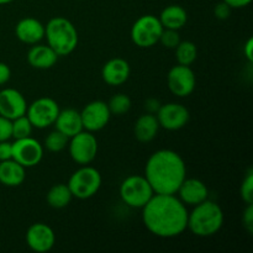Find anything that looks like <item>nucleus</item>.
<instances>
[{"mask_svg":"<svg viewBox=\"0 0 253 253\" xmlns=\"http://www.w3.org/2000/svg\"><path fill=\"white\" fill-rule=\"evenodd\" d=\"M142 220L152 235L172 239L187 230L188 210L175 194H155L142 208Z\"/></svg>","mask_w":253,"mask_h":253,"instance_id":"nucleus-1","label":"nucleus"},{"mask_svg":"<svg viewBox=\"0 0 253 253\" xmlns=\"http://www.w3.org/2000/svg\"><path fill=\"white\" fill-rule=\"evenodd\" d=\"M145 177L155 194H175L187 178V167L179 153L172 150H160L147 160Z\"/></svg>","mask_w":253,"mask_h":253,"instance_id":"nucleus-2","label":"nucleus"},{"mask_svg":"<svg viewBox=\"0 0 253 253\" xmlns=\"http://www.w3.org/2000/svg\"><path fill=\"white\" fill-rule=\"evenodd\" d=\"M224 225V211L215 202L207 199L193 207L188 212L187 229L195 236L210 237L221 230Z\"/></svg>","mask_w":253,"mask_h":253,"instance_id":"nucleus-3","label":"nucleus"},{"mask_svg":"<svg viewBox=\"0 0 253 253\" xmlns=\"http://www.w3.org/2000/svg\"><path fill=\"white\" fill-rule=\"evenodd\" d=\"M47 44L58 56H68L78 46V31L73 22L62 16L49 20L44 26Z\"/></svg>","mask_w":253,"mask_h":253,"instance_id":"nucleus-4","label":"nucleus"},{"mask_svg":"<svg viewBox=\"0 0 253 253\" xmlns=\"http://www.w3.org/2000/svg\"><path fill=\"white\" fill-rule=\"evenodd\" d=\"M101 174L96 168L85 165L82 166L71 175L68 180V187L73 198L85 200L94 197L101 187Z\"/></svg>","mask_w":253,"mask_h":253,"instance_id":"nucleus-5","label":"nucleus"},{"mask_svg":"<svg viewBox=\"0 0 253 253\" xmlns=\"http://www.w3.org/2000/svg\"><path fill=\"white\" fill-rule=\"evenodd\" d=\"M120 198L127 207L142 209L155 195L152 187L145 175H130L120 185Z\"/></svg>","mask_w":253,"mask_h":253,"instance_id":"nucleus-6","label":"nucleus"},{"mask_svg":"<svg viewBox=\"0 0 253 253\" xmlns=\"http://www.w3.org/2000/svg\"><path fill=\"white\" fill-rule=\"evenodd\" d=\"M163 26L153 15H143L133 22L130 36L133 43L141 48H150L160 42Z\"/></svg>","mask_w":253,"mask_h":253,"instance_id":"nucleus-7","label":"nucleus"},{"mask_svg":"<svg viewBox=\"0 0 253 253\" xmlns=\"http://www.w3.org/2000/svg\"><path fill=\"white\" fill-rule=\"evenodd\" d=\"M68 150L74 162L81 166L90 165L98 153V140L93 132L83 130L69 138Z\"/></svg>","mask_w":253,"mask_h":253,"instance_id":"nucleus-8","label":"nucleus"},{"mask_svg":"<svg viewBox=\"0 0 253 253\" xmlns=\"http://www.w3.org/2000/svg\"><path fill=\"white\" fill-rule=\"evenodd\" d=\"M59 106L52 98H39L27 105L26 116L36 128H46L53 125L59 114Z\"/></svg>","mask_w":253,"mask_h":253,"instance_id":"nucleus-9","label":"nucleus"},{"mask_svg":"<svg viewBox=\"0 0 253 253\" xmlns=\"http://www.w3.org/2000/svg\"><path fill=\"white\" fill-rule=\"evenodd\" d=\"M43 158V146L34 137H25L12 142V160L25 168L39 165Z\"/></svg>","mask_w":253,"mask_h":253,"instance_id":"nucleus-10","label":"nucleus"},{"mask_svg":"<svg viewBox=\"0 0 253 253\" xmlns=\"http://www.w3.org/2000/svg\"><path fill=\"white\" fill-rule=\"evenodd\" d=\"M167 83L170 93L179 98H185L194 91L197 78L190 66L177 64L168 72Z\"/></svg>","mask_w":253,"mask_h":253,"instance_id":"nucleus-11","label":"nucleus"},{"mask_svg":"<svg viewBox=\"0 0 253 253\" xmlns=\"http://www.w3.org/2000/svg\"><path fill=\"white\" fill-rule=\"evenodd\" d=\"M160 127L168 131H177L184 127L190 119L189 110L178 103L162 104L156 114Z\"/></svg>","mask_w":253,"mask_h":253,"instance_id":"nucleus-12","label":"nucleus"},{"mask_svg":"<svg viewBox=\"0 0 253 253\" xmlns=\"http://www.w3.org/2000/svg\"><path fill=\"white\" fill-rule=\"evenodd\" d=\"M81 118L84 130L89 132H96V131L103 130L108 125L111 113L109 110L108 103L94 100L84 106L83 110L81 111Z\"/></svg>","mask_w":253,"mask_h":253,"instance_id":"nucleus-13","label":"nucleus"},{"mask_svg":"<svg viewBox=\"0 0 253 253\" xmlns=\"http://www.w3.org/2000/svg\"><path fill=\"white\" fill-rule=\"evenodd\" d=\"M26 244L34 252H48L56 244V235L51 226L44 222H36L27 230Z\"/></svg>","mask_w":253,"mask_h":253,"instance_id":"nucleus-14","label":"nucleus"},{"mask_svg":"<svg viewBox=\"0 0 253 253\" xmlns=\"http://www.w3.org/2000/svg\"><path fill=\"white\" fill-rule=\"evenodd\" d=\"M27 103L25 96L14 88H5L0 90V115L14 120L25 115Z\"/></svg>","mask_w":253,"mask_h":253,"instance_id":"nucleus-15","label":"nucleus"},{"mask_svg":"<svg viewBox=\"0 0 253 253\" xmlns=\"http://www.w3.org/2000/svg\"><path fill=\"white\" fill-rule=\"evenodd\" d=\"M175 194H178V198L184 205L195 207L209 198V189L203 180L185 178Z\"/></svg>","mask_w":253,"mask_h":253,"instance_id":"nucleus-16","label":"nucleus"},{"mask_svg":"<svg viewBox=\"0 0 253 253\" xmlns=\"http://www.w3.org/2000/svg\"><path fill=\"white\" fill-rule=\"evenodd\" d=\"M130 73L131 68L128 62L126 59L120 58V57L111 58L110 61L104 64L103 69H101V77H103L104 82L111 86L121 85V84L126 83L128 77H130Z\"/></svg>","mask_w":253,"mask_h":253,"instance_id":"nucleus-17","label":"nucleus"},{"mask_svg":"<svg viewBox=\"0 0 253 253\" xmlns=\"http://www.w3.org/2000/svg\"><path fill=\"white\" fill-rule=\"evenodd\" d=\"M15 35L26 44H36L44 37V25L35 17H25L16 24Z\"/></svg>","mask_w":253,"mask_h":253,"instance_id":"nucleus-18","label":"nucleus"},{"mask_svg":"<svg viewBox=\"0 0 253 253\" xmlns=\"http://www.w3.org/2000/svg\"><path fill=\"white\" fill-rule=\"evenodd\" d=\"M56 126V130L61 131L63 135L71 138L74 135L83 131V123H82L81 113L76 109H64L59 110L58 116L53 124Z\"/></svg>","mask_w":253,"mask_h":253,"instance_id":"nucleus-19","label":"nucleus"},{"mask_svg":"<svg viewBox=\"0 0 253 253\" xmlns=\"http://www.w3.org/2000/svg\"><path fill=\"white\" fill-rule=\"evenodd\" d=\"M58 54L48 44H32L27 53V61L30 66L36 69L52 68L58 61Z\"/></svg>","mask_w":253,"mask_h":253,"instance_id":"nucleus-20","label":"nucleus"},{"mask_svg":"<svg viewBox=\"0 0 253 253\" xmlns=\"http://www.w3.org/2000/svg\"><path fill=\"white\" fill-rule=\"evenodd\" d=\"M26 178V168L16 161H0V183L5 187H19Z\"/></svg>","mask_w":253,"mask_h":253,"instance_id":"nucleus-21","label":"nucleus"},{"mask_svg":"<svg viewBox=\"0 0 253 253\" xmlns=\"http://www.w3.org/2000/svg\"><path fill=\"white\" fill-rule=\"evenodd\" d=\"M158 130H160V124H158L157 118L153 114L148 113L141 115L133 126L135 137L142 143H147L155 140Z\"/></svg>","mask_w":253,"mask_h":253,"instance_id":"nucleus-22","label":"nucleus"},{"mask_svg":"<svg viewBox=\"0 0 253 253\" xmlns=\"http://www.w3.org/2000/svg\"><path fill=\"white\" fill-rule=\"evenodd\" d=\"M160 21L163 29H172L179 31L188 21V14L180 5H168L161 11Z\"/></svg>","mask_w":253,"mask_h":253,"instance_id":"nucleus-23","label":"nucleus"},{"mask_svg":"<svg viewBox=\"0 0 253 253\" xmlns=\"http://www.w3.org/2000/svg\"><path fill=\"white\" fill-rule=\"evenodd\" d=\"M72 199H73V195L68 184H63V183L54 184L46 195L47 204L53 209H63L72 202Z\"/></svg>","mask_w":253,"mask_h":253,"instance_id":"nucleus-24","label":"nucleus"},{"mask_svg":"<svg viewBox=\"0 0 253 253\" xmlns=\"http://www.w3.org/2000/svg\"><path fill=\"white\" fill-rule=\"evenodd\" d=\"M174 49L178 64L192 66L198 57L197 46L192 41H180Z\"/></svg>","mask_w":253,"mask_h":253,"instance_id":"nucleus-25","label":"nucleus"},{"mask_svg":"<svg viewBox=\"0 0 253 253\" xmlns=\"http://www.w3.org/2000/svg\"><path fill=\"white\" fill-rule=\"evenodd\" d=\"M68 141L69 138L66 135H63L61 131L54 130L49 132L47 137L44 138L43 148L53 153L61 152V151H63L68 146Z\"/></svg>","mask_w":253,"mask_h":253,"instance_id":"nucleus-26","label":"nucleus"},{"mask_svg":"<svg viewBox=\"0 0 253 253\" xmlns=\"http://www.w3.org/2000/svg\"><path fill=\"white\" fill-rule=\"evenodd\" d=\"M11 125H12V138H15V140L30 137L32 133V130H34V126H32L31 121L29 120L26 114L14 119V120H11Z\"/></svg>","mask_w":253,"mask_h":253,"instance_id":"nucleus-27","label":"nucleus"},{"mask_svg":"<svg viewBox=\"0 0 253 253\" xmlns=\"http://www.w3.org/2000/svg\"><path fill=\"white\" fill-rule=\"evenodd\" d=\"M111 115H124L131 109V99L126 94H115L108 103Z\"/></svg>","mask_w":253,"mask_h":253,"instance_id":"nucleus-28","label":"nucleus"},{"mask_svg":"<svg viewBox=\"0 0 253 253\" xmlns=\"http://www.w3.org/2000/svg\"><path fill=\"white\" fill-rule=\"evenodd\" d=\"M240 197L246 204H253V170L250 169L240 187Z\"/></svg>","mask_w":253,"mask_h":253,"instance_id":"nucleus-29","label":"nucleus"},{"mask_svg":"<svg viewBox=\"0 0 253 253\" xmlns=\"http://www.w3.org/2000/svg\"><path fill=\"white\" fill-rule=\"evenodd\" d=\"M180 41H182V40H180L178 30L163 29L162 34H161V37H160V42L166 47V48L174 49L175 47L179 44Z\"/></svg>","mask_w":253,"mask_h":253,"instance_id":"nucleus-30","label":"nucleus"},{"mask_svg":"<svg viewBox=\"0 0 253 253\" xmlns=\"http://www.w3.org/2000/svg\"><path fill=\"white\" fill-rule=\"evenodd\" d=\"M12 138V125L10 119L0 115V142Z\"/></svg>","mask_w":253,"mask_h":253,"instance_id":"nucleus-31","label":"nucleus"},{"mask_svg":"<svg viewBox=\"0 0 253 253\" xmlns=\"http://www.w3.org/2000/svg\"><path fill=\"white\" fill-rule=\"evenodd\" d=\"M231 11H232L231 7H230L226 2L222 1V0L220 2H217L214 7V15L219 20L229 19L230 15H231Z\"/></svg>","mask_w":253,"mask_h":253,"instance_id":"nucleus-32","label":"nucleus"},{"mask_svg":"<svg viewBox=\"0 0 253 253\" xmlns=\"http://www.w3.org/2000/svg\"><path fill=\"white\" fill-rule=\"evenodd\" d=\"M242 222L244 226L250 234L253 232V204H247V208L244 211V216H242Z\"/></svg>","mask_w":253,"mask_h":253,"instance_id":"nucleus-33","label":"nucleus"},{"mask_svg":"<svg viewBox=\"0 0 253 253\" xmlns=\"http://www.w3.org/2000/svg\"><path fill=\"white\" fill-rule=\"evenodd\" d=\"M12 158V142L1 141L0 142V161L11 160Z\"/></svg>","mask_w":253,"mask_h":253,"instance_id":"nucleus-34","label":"nucleus"},{"mask_svg":"<svg viewBox=\"0 0 253 253\" xmlns=\"http://www.w3.org/2000/svg\"><path fill=\"white\" fill-rule=\"evenodd\" d=\"M161 105H162V104H161V101L158 100V99L148 98L147 100L145 101V105L143 106H145L146 111H147L148 114H153V115H156L157 111L160 110Z\"/></svg>","mask_w":253,"mask_h":253,"instance_id":"nucleus-35","label":"nucleus"},{"mask_svg":"<svg viewBox=\"0 0 253 253\" xmlns=\"http://www.w3.org/2000/svg\"><path fill=\"white\" fill-rule=\"evenodd\" d=\"M11 77V69L4 62H0V85H4L10 81Z\"/></svg>","mask_w":253,"mask_h":253,"instance_id":"nucleus-36","label":"nucleus"},{"mask_svg":"<svg viewBox=\"0 0 253 253\" xmlns=\"http://www.w3.org/2000/svg\"><path fill=\"white\" fill-rule=\"evenodd\" d=\"M222 1L226 2L231 9H241L251 4L252 0H222Z\"/></svg>","mask_w":253,"mask_h":253,"instance_id":"nucleus-37","label":"nucleus"},{"mask_svg":"<svg viewBox=\"0 0 253 253\" xmlns=\"http://www.w3.org/2000/svg\"><path fill=\"white\" fill-rule=\"evenodd\" d=\"M244 53H245V57L247 58V61L252 63L253 62V39L252 37H250V39L246 41V43H245Z\"/></svg>","mask_w":253,"mask_h":253,"instance_id":"nucleus-38","label":"nucleus"},{"mask_svg":"<svg viewBox=\"0 0 253 253\" xmlns=\"http://www.w3.org/2000/svg\"><path fill=\"white\" fill-rule=\"evenodd\" d=\"M14 0H0V5H5V4H10Z\"/></svg>","mask_w":253,"mask_h":253,"instance_id":"nucleus-39","label":"nucleus"},{"mask_svg":"<svg viewBox=\"0 0 253 253\" xmlns=\"http://www.w3.org/2000/svg\"><path fill=\"white\" fill-rule=\"evenodd\" d=\"M77 1H82V0H77Z\"/></svg>","mask_w":253,"mask_h":253,"instance_id":"nucleus-40","label":"nucleus"}]
</instances>
